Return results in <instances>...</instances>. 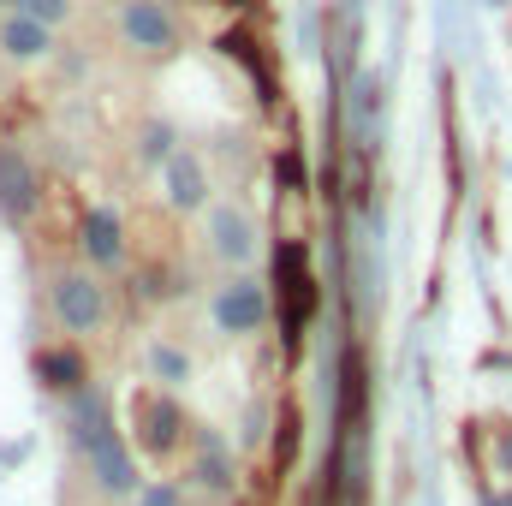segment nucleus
Listing matches in <instances>:
<instances>
[{
    "mask_svg": "<svg viewBox=\"0 0 512 506\" xmlns=\"http://www.w3.org/2000/svg\"><path fill=\"white\" fill-rule=\"evenodd\" d=\"M48 298H54V316H60L66 334H96L102 316H108V298H102V286L90 274H54Z\"/></svg>",
    "mask_w": 512,
    "mask_h": 506,
    "instance_id": "obj_1",
    "label": "nucleus"
},
{
    "mask_svg": "<svg viewBox=\"0 0 512 506\" xmlns=\"http://www.w3.org/2000/svg\"><path fill=\"white\" fill-rule=\"evenodd\" d=\"M120 30H126L131 48H143V54H167L179 42V24H173V12L161 0H126L120 6Z\"/></svg>",
    "mask_w": 512,
    "mask_h": 506,
    "instance_id": "obj_2",
    "label": "nucleus"
},
{
    "mask_svg": "<svg viewBox=\"0 0 512 506\" xmlns=\"http://www.w3.org/2000/svg\"><path fill=\"white\" fill-rule=\"evenodd\" d=\"M90 471H96V483L108 489V495H137V465L126 459V447L114 441V429L96 417V429H90Z\"/></svg>",
    "mask_w": 512,
    "mask_h": 506,
    "instance_id": "obj_3",
    "label": "nucleus"
},
{
    "mask_svg": "<svg viewBox=\"0 0 512 506\" xmlns=\"http://www.w3.org/2000/svg\"><path fill=\"white\" fill-rule=\"evenodd\" d=\"M0 209L12 221H30V209H36V173L12 149H0Z\"/></svg>",
    "mask_w": 512,
    "mask_h": 506,
    "instance_id": "obj_4",
    "label": "nucleus"
},
{
    "mask_svg": "<svg viewBox=\"0 0 512 506\" xmlns=\"http://www.w3.org/2000/svg\"><path fill=\"white\" fill-rule=\"evenodd\" d=\"M48 48H54V30H48V24H36V18H24V12L0 24V54H6V60H42Z\"/></svg>",
    "mask_w": 512,
    "mask_h": 506,
    "instance_id": "obj_5",
    "label": "nucleus"
},
{
    "mask_svg": "<svg viewBox=\"0 0 512 506\" xmlns=\"http://www.w3.org/2000/svg\"><path fill=\"white\" fill-rule=\"evenodd\" d=\"M84 256H90L96 268H120V262H126L120 221H114L108 209H90V221H84Z\"/></svg>",
    "mask_w": 512,
    "mask_h": 506,
    "instance_id": "obj_6",
    "label": "nucleus"
},
{
    "mask_svg": "<svg viewBox=\"0 0 512 506\" xmlns=\"http://www.w3.org/2000/svg\"><path fill=\"white\" fill-rule=\"evenodd\" d=\"M262 292H256L251 280H239V286H227L221 292V304H215V316H221V328H233V334H251V328H262Z\"/></svg>",
    "mask_w": 512,
    "mask_h": 506,
    "instance_id": "obj_7",
    "label": "nucleus"
},
{
    "mask_svg": "<svg viewBox=\"0 0 512 506\" xmlns=\"http://www.w3.org/2000/svg\"><path fill=\"white\" fill-rule=\"evenodd\" d=\"M215 251L233 256V262H245V256H251V221L233 215V209H215Z\"/></svg>",
    "mask_w": 512,
    "mask_h": 506,
    "instance_id": "obj_8",
    "label": "nucleus"
},
{
    "mask_svg": "<svg viewBox=\"0 0 512 506\" xmlns=\"http://www.w3.org/2000/svg\"><path fill=\"white\" fill-rule=\"evenodd\" d=\"M173 203H179V209H197V203H203V173H197V161H173Z\"/></svg>",
    "mask_w": 512,
    "mask_h": 506,
    "instance_id": "obj_9",
    "label": "nucleus"
},
{
    "mask_svg": "<svg viewBox=\"0 0 512 506\" xmlns=\"http://www.w3.org/2000/svg\"><path fill=\"white\" fill-rule=\"evenodd\" d=\"M149 358H155V370H161V381H167V387H179V381H185V370H191V364H185L173 346H155Z\"/></svg>",
    "mask_w": 512,
    "mask_h": 506,
    "instance_id": "obj_10",
    "label": "nucleus"
},
{
    "mask_svg": "<svg viewBox=\"0 0 512 506\" xmlns=\"http://www.w3.org/2000/svg\"><path fill=\"white\" fill-rule=\"evenodd\" d=\"M66 12H72V0H24V18H36V24H48V30H54Z\"/></svg>",
    "mask_w": 512,
    "mask_h": 506,
    "instance_id": "obj_11",
    "label": "nucleus"
},
{
    "mask_svg": "<svg viewBox=\"0 0 512 506\" xmlns=\"http://www.w3.org/2000/svg\"><path fill=\"white\" fill-rule=\"evenodd\" d=\"M143 506H179V501H173V489H149V495H143Z\"/></svg>",
    "mask_w": 512,
    "mask_h": 506,
    "instance_id": "obj_12",
    "label": "nucleus"
},
{
    "mask_svg": "<svg viewBox=\"0 0 512 506\" xmlns=\"http://www.w3.org/2000/svg\"><path fill=\"white\" fill-rule=\"evenodd\" d=\"M0 6H24V0H0Z\"/></svg>",
    "mask_w": 512,
    "mask_h": 506,
    "instance_id": "obj_13",
    "label": "nucleus"
}]
</instances>
